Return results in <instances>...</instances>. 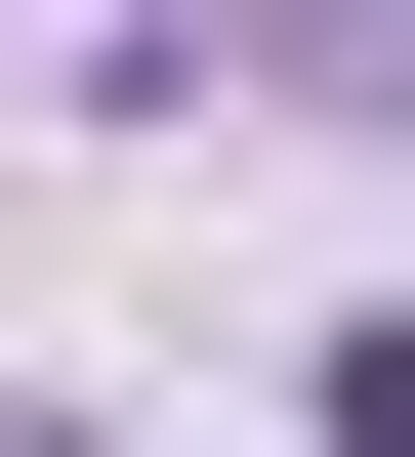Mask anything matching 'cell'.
<instances>
[{"label":"cell","mask_w":415,"mask_h":457,"mask_svg":"<svg viewBox=\"0 0 415 457\" xmlns=\"http://www.w3.org/2000/svg\"><path fill=\"white\" fill-rule=\"evenodd\" d=\"M332 84H374V125H415V0H332Z\"/></svg>","instance_id":"obj_1"}]
</instances>
